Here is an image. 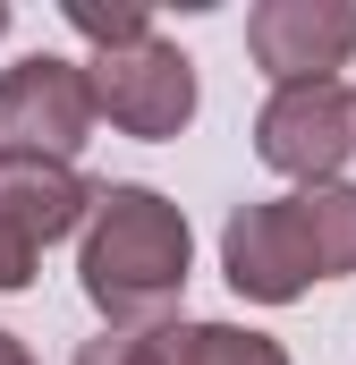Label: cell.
Here are the masks:
<instances>
[{"mask_svg":"<svg viewBox=\"0 0 356 365\" xmlns=\"http://www.w3.org/2000/svg\"><path fill=\"white\" fill-rule=\"evenodd\" d=\"M187 264H195V238L162 187H102L77 272L85 297L110 314V331H162V314L187 297Z\"/></svg>","mask_w":356,"mask_h":365,"instance_id":"6da1fadb","label":"cell"},{"mask_svg":"<svg viewBox=\"0 0 356 365\" xmlns=\"http://www.w3.org/2000/svg\"><path fill=\"white\" fill-rule=\"evenodd\" d=\"M93 68L60 60V51H34L17 68H0V162H68L85 153L93 136Z\"/></svg>","mask_w":356,"mask_h":365,"instance_id":"7a4b0ae2","label":"cell"},{"mask_svg":"<svg viewBox=\"0 0 356 365\" xmlns=\"http://www.w3.org/2000/svg\"><path fill=\"white\" fill-rule=\"evenodd\" d=\"M255 153H263L271 170L305 179V187H340V170H348V153H356V93L340 77L280 86L263 102V119H255Z\"/></svg>","mask_w":356,"mask_h":365,"instance_id":"3957f363","label":"cell"},{"mask_svg":"<svg viewBox=\"0 0 356 365\" xmlns=\"http://www.w3.org/2000/svg\"><path fill=\"white\" fill-rule=\"evenodd\" d=\"M93 110L127 136H178L195 119V60L178 43H127L93 60Z\"/></svg>","mask_w":356,"mask_h":365,"instance_id":"277c9868","label":"cell"},{"mask_svg":"<svg viewBox=\"0 0 356 365\" xmlns=\"http://www.w3.org/2000/svg\"><path fill=\"white\" fill-rule=\"evenodd\" d=\"M246 51L280 86H323L356 51V0H263L246 9Z\"/></svg>","mask_w":356,"mask_h":365,"instance_id":"5b68a950","label":"cell"},{"mask_svg":"<svg viewBox=\"0 0 356 365\" xmlns=\"http://www.w3.org/2000/svg\"><path fill=\"white\" fill-rule=\"evenodd\" d=\"M221 272H229L238 297H263V306H288V297H305V280H323L314 272V247H305V221H297L288 195L229 212V230H221Z\"/></svg>","mask_w":356,"mask_h":365,"instance_id":"8992f818","label":"cell"},{"mask_svg":"<svg viewBox=\"0 0 356 365\" xmlns=\"http://www.w3.org/2000/svg\"><path fill=\"white\" fill-rule=\"evenodd\" d=\"M93 204H102V187H85L68 162H0V247L43 255L51 238L93 221Z\"/></svg>","mask_w":356,"mask_h":365,"instance_id":"52a82bcc","label":"cell"},{"mask_svg":"<svg viewBox=\"0 0 356 365\" xmlns=\"http://www.w3.org/2000/svg\"><path fill=\"white\" fill-rule=\"evenodd\" d=\"M288 204H297V221H305L314 272L323 280L356 272V187H305V195H288Z\"/></svg>","mask_w":356,"mask_h":365,"instance_id":"ba28073f","label":"cell"},{"mask_svg":"<svg viewBox=\"0 0 356 365\" xmlns=\"http://www.w3.org/2000/svg\"><path fill=\"white\" fill-rule=\"evenodd\" d=\"M170 357L178 365H288V349L263 331H238V323H170Z\"/></svg>","mask_w":356,"mask_h":365,"instance_id":"9c48e42d","label":"cell"},{"mask_svg":"<svg viewBox=\"0 0 356 365\" xmlns=\"http://www.w3.org/2000/svg\"><path fill=\"white\" fill-rule=\"evenodd\" d=\"M68 26L102 43V51H127V43H153V9L136 0H68Z\"/></svg>","mask_w":356,"mask_h":365,"instance_id":"30bf717a","label":"cell"},{"mask_svg":"<svg viewBox=\"0 0 356 365\" xmlns=\"http://www.w3.org/2000/svg\"><path fill=\"white\" fill-rule=\"evenodd\" d=\"M77 365H178L170 357V323L162 331H102L77 349Z\"/></svg>","mask_w":356,"mask_h":365,"instance_id":"8fae6325","label":"cell"},{"mask_svg":"<svg viewBox=\"0 0 356 365\" xmlns=\"http://www.w3.org/2000/svg\"><path fill=\"white\" fill-rule=\"evenodd\" d=\"M0 365H34V357H26V340H17V331H0Z\"/></svg>","mask_w":356,"mask_h":365,"instance_id":"7c38bea8","label":"cell"},{"mask_svg":"<svg viewBox=\"0 0 356 365\" xmlns=\"http://www.w3.org/2000/svg\"><path fill=\"white\" fill-rule=\"evenodd\" d=\"M0 34H9V9H0Z\"/></svg>","mask_w":356,"mask_h":365,"instance_id":"4fadbf2b","label":"cell"}]
</instances>
